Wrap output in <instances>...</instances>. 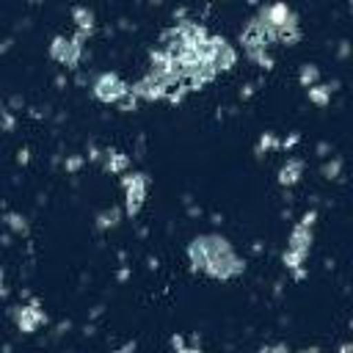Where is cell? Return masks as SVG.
Segmentation results:
<instances>
[{
  "instance_id": "cell-3",
  "label": "cell",
  "mask_w": 353,
  "mask_h": 353,
  "mask_svg": "<svg viewBox=\"0 0 353 353\" xmlns=\"http://www.w3.org/2000/svg\"><path fill=\"white\" fill-rule=\"evenodd\" d=\"M314 218H317V212H306V215L301 218V223L292 229L290 245H287V251H284V265L292 268L298 276H303L301 265H303V259L309 256V248H312V226H314Z\"/></svg>"
},
{
  "instance_id": "cell-4",
  "label": "cell",
  "mask_w": 353,
  "mask_h": 353,
  "mask_svg": "<svg viewBox=\"0 0 353 353\" xmlns=\"http://www.w3.org/2000/svg\"><path fill=\"white\" fill-rule=\"evenodd\" d=\"M201 52H204V61L215 69V72H223V69H232L234 61H237V52L234 47L223 39V36H207L204 44H201Z\"/></svg>"
},
{
  "instance_id": "cell-15",
  "label": "cell",
  "mask_w": 353,
  "mask_h": 353,
  "mask_svg": "<svg viewBox=\"0 0 353 353\" xmlns=\"http://www.w3.org/2000/svg\"><path fill=\"white\" fill-rule=\"evenodd\" d=\"M116 218H119V212H116V210H110V212H105V215L99 218V226H113V223H116Z\"/></svg>"
},
{
  "instance_id": "cell-2",
  "label": "cell",
  "mask_w": 353,
  "mask_h": 353,
  "mask_svg": "<svg viewBox=\"0 0 353 353\" xmlns=\"http://www.w3.org/2000/svg\"><path fill=\"white\" fill-rule=\"evenodd\" d=\"M256 17H262V19L270 25V30H273V36H276V44H295V41L301 39L298 17H295V11H292L287 3L276 0V3L265 6Z\"/></svg>"
},
{
  "instance_id": "cell-10",
  "label": "cell",
  "mask_w": 353,
  "mask_h": 353,
  "mask_svg": "<svg viewBox=\"0 0 353 353\" xmlns=\"http://www.w3.org/2000/svg\"><path fill=\"white\" fill-rule=\"evenodd\" d=\"M127 165H130V157L127 154H121V152H105V168L110 174H121Z\"/></svg>"
},
{
  "instance_id": "cell-9",
  "label": "cell",
  "mask_w": 353,
  "mask_h": 353,
  "mask_svg": "<svg viewBox=\"0 0 353 353\" xmlns=\"http://www.w3.org/2000/svg\"><path fill=\"white\" fill-rule=\"evenodd\" d=\"M301 171H303V163L292 157V160H287L284 168L279 171V182H281V185H295L298 176H301Z\"/></svg>"
},
{
  "instance_id": "cell-1",
  "label": "cell",
  "mask_w": 353,
  "mask_h": 353,
  "mask_svg": "<svg viewBox=\"0 0 353 353\" xmlns=\"http://www.w3.org/2000/svg\"><path fill=\"white\" fill-rule=\"evenodd\" d=\"M188 259L193 265V270H201L212 279H234L245 270V262L234 254L232 243L226 237L218 234H201L196 240H190L188 245Z\"/></svg>"
},
{
  "instance_id": "cell-8",
  "label": "cell",
  "mask_w": 353,
  "mask_h": 353,
  "mask_svg": "<svg viewBox=\"0 0 353 353\" xmlns=\"http://www.w3.org/2000/svg\"><path fill=\"white\" fill-rule=\"evenodd\" d=\"M44 320H47V317H44V312H41L39 306H19V309H17V323H19V328H22L25 334H33Z\"/></svg>"
},
{
  "instance_id": "cell-13",
  "label": "cell",
  "mask_w": 353,
  "mask_h": 353,
  "mask_svg": "<svg viewBox=\"0 0 353 353\" xmlns=\"http://www.w3.org/2000/svg\"><path fill=\"white\" fill-rule=\"evenodd\" d=\"M301 83L303 85H314L317 83V69L314 66H303L301 69Z\"/></svg>"
},
{
  "instance_id": "cell-11",
  "label": "cell",
  "mask_w": 353,
  "mask_h": 353,
  "mask_svg": "<svg viewBox=\"0 0 353 353\" xmlns=\"http://www.w3.org/2000/svg\"><path fill=\"white\" fill-rule=\"evenodd\" d=\"M74 19H77V33L85 39L94 30V14L88 8H74Z\"/></svg>"
},
{
  "instance_id": "cell-5",
  "label": "cell",
  "mask_w": 353,
  "mask_h": 353,
  "mask_svg": "<svg viewBox=\"0 0 353 353\" xmlns=\"http://www.w3.org/2000/svg\"><path fill=\"white\" fill-rule=\"evenodd\" d=\"M91 91H94V97H97L99 102H105V105H119V102L130 94V83H124L116 72H102V74L94 80Z\"/></svg>"
},
{
  "instance_id": "cell-6",
  "label": "cell",
  "mask_w": 353,
  "mask_h": 353,
  "mask_svg": "<svg viewBox=\"0 0 353 353\" xmlns=\"http://www.w3.org/2000/svg\"><path fill=\"white\" fill-rule=\"evenodd\" d=\"M121 185H124V196H127V199H124V210H127L130 218H135V215L141 212V207H143L149 179H146V174H127V176L121 179Z\"/></svg>"
},
{
  "instance_id": "cell-14",
  "label": "cell",
  "mask_w": 353,
  "mask_h": 353,
  "mask_svg": "<svg viewBox=\"0 0 353 353\" xmlns=\"http://www.w3.org/2000/svg\"><path fill=\"white\" fill-rule=\"evenodd\" d=\"M11 127H14V116L6 110V105L0 99V130H11Z\"/></svg>"
},
{
  "instance_id": "cell-7",
  "label": "cell",
  "mask_w": 353,
  "mask_h": 353,
  "mask_svg": "<svg viewBox=\"0 0 353 353\" xmlns=\"http://www.w3.org/2000/svg\"><path fill=\"white\" fill-rule=\"evenodd\" d=\"M83 36L77 33L74 39H66V36H58V39H52V44H50V55L58 61V63H63V66H74L77 61H80V55H83Z\"/></svg>"
},
{
  "instance_id": "cell-12",
  "label": "cell",
  "mask_w": 353,
  "mask_h": 353,
  "mask_svg": "<svg viewBox=\"0 0 353 353\" xmlns=\"http://www.w3.org/2000/svg\"><path fill=\"white\" fill-rule=\"evenodd\" d=\"M328 97H331V88H325V85H309V99L314 105H325Z\"/></svg>"
}]
</instances>
